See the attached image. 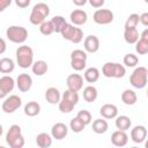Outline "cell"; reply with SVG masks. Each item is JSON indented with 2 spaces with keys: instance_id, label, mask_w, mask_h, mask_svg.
<instances>
[{
  "instance_id": "1",
  "label": "cell",
  "mask_w": 148,
  "mask_h": 148,
  "mask_svg": "<svg viewBox=\"0 0 148 148\" xmlns=\"http://www.w3.org/2000/svg\"><path fill=\"white\" fill-rule=\"evenodd\" d=\"M16 62L21 68H28L34 64V51L28 45H21L16 50Z\"/></svg>"
},
{
  "instance_id": "2",
  "label": "cell",
  "mask_w": 148,
  "mask_h": 148,
  "mask_svg": "<svg viewBox=\"0 0 148 148\" xmlns=\"http://www.w3.org/2000/svg\"><path fill=\"white\" fill-rule=\"evenodd\" d=\"M6 142L12 148H22L24 146V138L18 125H12L6 134Z\"/></svg>"
},
{
  "instance_id": "3",
  "label": "cell",
  "mask_w": 148,
  "mask_h": 148,
  "mask_svg": "<svg viewBox=\"0 0 148 148\" xmlns=\"http://www.w3.org/2000/svg\"><path fill=\"white\" fill-rule=\"evenodd\" d=\"M6 37L15 44H22L28 38V30L21 25H10L6 30Z\"/></svg>"
},
{
  "instance_id": "4",
  "label": "cell",
  "mask_w": 148,
  "mask_h": 148,
  "mask_svg": "<svg viewBox=\"0 0 148 148\" xmlns=\"http://www.w3.org/2000/svg\"><path fill=\"white\" fill-rule=\"evenodd\" d=\"M147 80H148V69L142 66L136 67L130 76V83L136 89L145 88L147 86Z\"/></svg>"
},
{
  "instance_id": "5",
  "label": "cell",
  "mask_w": 148,
  "mask_h": 148,
  "mask_svg": "<svg viewBox=\"0 0 148 148\" xmlns=\"http://www.w3.org/2000/svg\"><path fill=\"white\" fill-rule=\"evenodd\" d=\"M102 74L105 77H114V79H120L124 77L126 74V69L123 65L118 62H105L102 67Z\"/></svg>"
},
{
  "instance_id": "6",
  "label": "cell",
  "mask_w": 148,
  "mask_h": 148,
  "mask_svg": "<svg viewBox=\"0 0 148 148\" xmlns=\"http://www.w3.org/2000/svg\"><path fill=\"white\" fill-rule=\"evenodd\" d=\"M21 105H22L21 97L17 96V95H10V96H8L3 99L2 104H1V109L6 113H13L17 109H20Z\"/></svg>"
},
{
  "instance_id": "7",
  "label": "cell",
  "mask_w": 148,
  "mask_h": 148,
  "mask_svg": "<svg viewBox=\"0 0 148 148\" xmlns=\"http://www.w3.org/2000/svg\"><path fill=\"white\" fill-rule=\"evenodd\" d=\"M113 13L110 9H97L92 15L94 22L101 25L110 24L113 21Z\"/></svg>"
},
{
  "instance_id": "8",
  "label": "cell",
  "mask_w": 148,
  "mask_h": 148,
  "mask_svg": "<svg viewBox=\"0 0 148 148\" xmlns=\"http://www.w3.org/2000/svg\"><path fill=\"white\" fill-rule=\"evenodd\" d=\"M15 81L9 75H2L0 77V98H5L15 87Z\"/></svg>"
},
{
  "instance_id": "9",
  "label": "cell",
  "mask_w": 148,
  "mask_h": 148,
  "mask_svg": "<svg viewBox=\"0 0 148 148\" xmlns=\"http://www.w3.org/2000/svg\"><path fill=\"white\" fill-rule=\"evenodd\" d=\"M67 88L74 91H80L83 87V77L80 74H71L66 80Z\"/></svg>"
},
{
  "instance_id": "10",
  "label": "cell",
  "mask_w": 148,
  "mask_h": 148,
  "mask_svg": "<svg viewBox=\"0 0 148 148\" xmlns=\"http://www.w3.org/2000/svg\"><path fill=\"white\" fill-rule=\"evenodd\" d=\"M16 86H17L18 90L22 91V92H25V91L30 90V88L32 86L31 76L29 74H27V73L18 74V76L16 77Z\"/></svg>"
},
{
  "instance_id": "11",
  "label": "cell",
  "mask_w": 148,
  "mask_h": 148,
  "mask_svg": "<svg viewBox=\"0 0 148 148\" xmlns=\"http://www.w3.org/2000/svg\"><path fill=\"white\" fill-rule=\"evenodd\" d=\"M147 138V130L142 125H136L131 130V139L134 143H141Z\"/></svg>"
},
{
  "instance_id": "12",
  "label": "cell",
  "mask_w": 148,
  "mask_h": 148,
  "mask_svg": "<svg viewBox=\"0 0 148 148\" xmlns=\"http://www.w3.org/2000/svg\"><path fill=\"white\" fill-rule=\"evenodd\" d=\"M68 134V127L64 123H56L51 128V135L56 140H62Z\"/></svg>"
},
{
  "instance_id": "13",
  "label": "cell",
  "mask_w": 148,
  "mask_h": 148,
  "mask_svg": "<svg viewBox=\"0 0 148 148\" xmlns=\"http://www.w3.org/2000/svg\"><path fill=\"white\" fill-rule=\"evenodd\" d=\"M111 142L116 147H124L128 142V135L126 134V131L117 130L111 135Z\"/></svg>"
},
{
  "instance_id": "14",
  "label": "cell",
  "mask_w": 148,
  "mask_h": 148,
  "mask_svg": "<svg viewBox=\"0 0 148 148\" xmlns=\"http://www.w3.org/2000/svg\"><path fill=\"white\" fill-rule=\"evenodd\" d=\"M83 45H84V50L88 53H95L99 49V39L95 35H89L84 38Z\"/></svg>"
},
{
  "instance_id": "15",
  "label": "cell",
  "mask_w": 148,
  "mask_h": 148,
  "mask_svg": "<svg viewBox=\"0 0 148 148\" xmlns=\"http://www.w3.org/2000/svg\"><path fill=\"white\" fill-rule=\"evenodd\" d=\"M69 18H71V22L74 24V25H82L87 22L88 20V15L84 10L82 9H74L71 14H69Z\"/></svg>"
},
{
  "instance_id": "16",
  "label": "cell",
  "mask_w": 148,
  "mask_h": 148,
  "mask_svg": "<svg viewBox=\"0 0 148 148\" xmlns=\"http://www.w3.org/2000/svg\"><path fill=\"white\" fill-rule=\"evenodd\" d=\"M99 113L105 119H113L118 116V108L114 104H104L101 106Z\"/></svg>"
},
{
  "instance_id": "17",
  "label": "cell",
  "mask_w": 148,
  "mask_h": 148,
  "mask_svg": "<svg viewBox=\"0 0 148 148\" xmlns=\"http://www.w3.org/2000/svg\"><path fill=\"white\" fill-rule=\"evenodd\" d=\"M45 99L50 103V104H59L60 99H61V95L60 91L54 88V87H50L46 89L45 91Z\"/></svg>"
},
{
  "instance_id": "18",
  "label": "cell",
  "mask_w": 148,
  "mask_h": 148,
  "mask_svg": "<svg viewBox=\"0 0 148 148\" xmlns=\"http://www.w3.org/2000/svg\"><path fill=\"white\" fill-rule=\"evenodd\" d=\"M124 39L128 44H135L139 38V31L136 28H125L124 30Z\"/></svg>"
},
{
  "instance_id": "19",
  "label": "cell",
  "mask_w": 148,
  "mask_h": 148,
  "mask_svg": "<svg viewBox=\"0 0 148 148\" xmlns=\"http://www.w3.org/2000/svg\"><path fill=\"white\" fill-rule=\"evenodd\" d=\"M121 101L126 105H134L138 101V96L134 90L132 89H125L121 92Z\"/></svg>"
},
{
  "instance_id": "20",
  "label": "cell",
  "mask_w": 148,
  "mask_h": 148,
  "mask_svg": "<svg viewBox=\"0 0 148 148\" xmlns=\"http://www.w3.org/2000/svg\"><path fill=\"white\" fill-rule=\"evenodd\" d=\"M31 68H32V73L35 75L42 76V75H44L47 72L49 66H47V62L46 61H44V60H37V61H35L32 64Z\"/></svg>"
},
{
  "instance_id": "21",
  "label": "cell",
  "mask_w": 148,
  "mask_h": 148,
  "mask_svg": "<svg viewBox=\"0 0 148 148\" xmlns=\"http://www.w3.org/2000/svg\"><path fill=\"white\" fill-rule=\"evenodd\" d=\"M39 112H40V105L35 101H30L24 105V113L28 117H35Z\"/></svg>"
},
{
  "instance_id": "22",
  "label": "cell",
  "mask_w": 148,
  "mask_h": 148,
  "mask_svg": "<svg viewBox=\"0 0 148 148\" xmlns=\"http://www.w3.org/2000/svg\"><path fill=\"white\" fill-rule=\"evenodd\" d=\"M116 127L120 131H127L132 126V120L127 116H118L116 117Z\"/></svg>"
},
{
  "instance_id": "23",
  "label": "cell",
  "mask_w": 148,
  "mask_h": 148,
  "mask_svg": "<svg viewBox=\"0 0 148 148\" xmlns=\"http://www.w3.org/2000/svg\"><path fill=\"white\" fill-rule=\"evenodd\" d=\"M109 128V124L108 121L105 120V118H98V119H95L94 123H92V131L97 134H103L108 131Z\"/></svg>"
},
{
  "instance_id": "24",
  "label": "cell",
  "mask_w": 148,
  "mask_h": 148,
  "mask_svg": "<svg viewBox=\"0 0 148 148\" xmlns=\"http://www.w3.org/2000/svg\"><path fill=\"white\" fill-rule=\"evenodd\" d=\"M36 145L40 148H49L52 146V136L47 133H39L36 136Z\"/></svg>"
},
{
  "instance_id": "25",
  "label": "cell",
  "mask_w": 148,
  "mask_h": 148,
  "mask_svg": "<svg viewBox=\"0 0 148 148\" xmlns=\"http://www.w3.org/2000/svg\"><path fill=\"white\" fill-rule=\"evenodd\" d=\"M15 68V62L10 58H1L0 59V72L2 74L12 73Z\"/></svg>"
},
{
  "instance_id": "26",
  "label": "cell",
  "mask_w": 148,
  "mask_h": 148,
  "mask_svg": "<svg viewBox=\"0 0 148 148\" xmlns=\"http://www.w3.org/2000/svg\"><path fill=\"white\" fill-rule=\"evenodd\" d=\"M97 89L94 87V86H87L84 89H83V98L86 102L88 103H91V102H95L96 98H97Z\"/></svg>"
},
{
  "instance_id": "27",
  "label": "cell",
  "mask_w": 148,
  "mask_h": 148,
  "mask_svg": "<svg viewBox=\"0 0 148 148\" xmlns=\"http://www.w3.org/2000/svg\"><path fill=\"white\" fill-rule=\"evenodd\" d=\"M99 79V71L96 67H89L84 72V80L89 83H95Z\"/></svg>"
},
{
  "instance_id": "28",
  "label": "cell",
  "mask_w": 148,
  "mask_h": 148,
  "mask_svg": "<svg viewBox=\"0 0 148 148\" xmlns=\"http://www.w3.org/2000/svg\"><path fill=\"white\" fill-rule=\"evenodd\" d=\"M45 18H46L45 15H43L42 13H39L36 9H31V13H30V16H29V21H30L31 24H34V25H40L45 21Z\"/></svg>"
},
{
  "instance_id": "29",
  "label": "cell",
  "mask_w": 148,
  "mask_h": 148,
  "mask_svg": "<svg viewBox=\"0 0 148 148\" xmlns=\"http://www.w3.org/2000/svg\"><path fill=\"white\" fill-rule=\"evenodd\" d=\"M75 30H76V27L74 25V24H71V23H67L65 27H64V29L61 30V36H62V38L64 39H66V40H72V38H73V36H74V32H75Z\"/></svg>"
},
{
  "instance_id": "30",
  "label": "cell",
  "mask_w": 148,
  "mask_h": 148,
  "mask_svg": "<svg viewBox=\"0 0 148 148\" xmlns=\"http://www.w3.org/2000/svg\"><path fill=\"white\" fill-rule=\"evenodd\" d=\"M51 22H52V24H53L54 32H59V34L61 32V30L64 29V27L67 24L65 17H62V16H60V15L54 16V17L51 20Z\"/></svg>"
},
{
  "instance_id": "31",
  "label": "cell",
  "mask_w": 148,
  "mask_h": 148,
  "mask_svg": "<svg viewBox=\"0 0 148 148\" xmlns=\"http://www.w3.org/2000/svg\"><path fill=\"white\" fill-rule=\"evenodd\" d=\"M86 126H87V125H86L82 120H80L77 117L73 118V119L71 120V123H69V127H71V130H72L74 133H80V132H82Z\"/></svg>"
},
{
  "instance_id": "32",
  "label": "cell",
  "mask_w": 148,
  "mask_h": 148,
  "mask_svg": "<svg viewBox=\"0 0 148 148\" xmlns=\"http://www.w3.org/2000/svg\"><path fill=\"white\" fill-rule=\"evenodd\" d=\"M58 106H59V110H60L62 113H69V112H72V111H73V109H74L75 104L61 97V99H60V102H59Z\"/></svg>"
},
{
  "instance_id": "33",
  "label": "cell",
  "mask_w": 148,
  "mask_h": 148,
  "mask_svg": "<svg viewBox=\"0 0 148 148\" xmlns=\"http://www.w3.org/2000/svg\"><path fill=\"white\" fill-rule=\"evenodd\" d=\"M39 31L44 36H50L51 34H53L54 32V28H53V24H52L51 20L50 21H44L39 25Z\"/></svg>"
},
{
  "instance_id": "34",
  "label": "cell",
  "mask_w": 148,
  "mask_h": 148,
  "mask_svg": "<svg viewBox=\"0 0 148 148\" xmlns=\"http://www.w3.org/2000/svg\"><path fill=\"white\" fill-rule=\"evenodd\" d=\"M61 97L65 98V99H67V101H69V102H72V103H74L75 105L79 103V94H77V91L67 89V90L62 94Z\"/></svg>"
},
{
  "instance_id": "35",
  "label": "cell",
  "mask_w": 148,
  "mask_h": 148,
  "mask_svg": "<svg viewBox=\"0 0 148 148\" xmlns=\"http://www.w3.org/2000/svg\"><path fill=\"white\" fill-rule=\"evenodd\" d=\"M123 61H124V65H126L127 67H135L139 62V58L133 53H127L124 57Z\"/></svg>"
},
{
  "instance_id": "36",
  "label": "cell",
  "mask_w": 148,
  "mask_h": 148,
  "mask_svg": "<svg viewBox=\"0 0 148 148\" xmlns=\"http://www.w3.org/2000/svg\"><path fill=\"white\" fill-rule=\"evenodd\" d=\"M135 51L139 54H147L148 53V42L140 38L135 43Z\"/></svg>"
},
{
  "instance_id": "37",
  "label": "cell",
  "mask_w": 148,
  "mask_h": 148,
  "mask_svg": "<svg viewBox=\"0 0 148 148\" xmlns=\"http://www.w3.org/2000/svg\"><path fill=\"white\" fill-rule=\"evenodd\" d=\"M139 22H140V16L138 14L133 13L127 17V20L125 22V28H136Z\"/></svg>"
},
{
  "instance_id": "38",
  "label": "cell",
  "mask_w": 148,
  "mask_h": 148,
  "mask_svg": "<svg viewBox=\"0 0 148 148\" xmlns=\"http://www.w3.org/2000/svg\"><path fill=\"white\" fill-rule=\"evenodd\" d=\"M86 62L87 60L83 59H71V66L74 71H82L86 68Z\"/></svg>"
},
{
  "instance_id": "39",
  "label": "cell",
  "mask_w": 148,
  "mask_h": 148,
  "mask_svg": "<svg viewBox=\"0 0 148 148\" xmlns=\"http://www.w3.org/2000/svg\"><path fill=\"white\" fill-rule=\"evenodd\" d=\"M76 117H77L80 120H82L86 125H88V124L91 123V113H90L88 110H80V111L77 112Z\"/></svg>"
},
{
  "instance_id": "40",
  "label": "cell",
  "mask_w": 148,
  "mask_h": 148,
  "mask_svg": "<svg viewBox=\"0 0 148 148\" xmlns=\"http://www.w3.org/2000/svg\"><path fill=\"white\" fill-rule=\"evenodd\" d=\"M88 56H87V51L83 50H74L71 53V59H83L87 60Z\"/></svg>"
},
{
  "instance_id": "41",
  "label": "cell",
  "mask_w": 148,
  "mask_h": 148,
  "mask_svg": "<svg viewBox=\"0 0 148 148\" xmlns=\"http://www.w3.org/2000/svg\"><path fill=\"white\" fill-rule=\"evenodd\" d=\"M82 39H83V31L80 28H76V30L74 32V36H73L71 42L74 43V44H79L80 42H82Z\"/></svg>"
},
{
  "instance_id": "42",
  "label": "cell",
  "mask_w": 148,
  "mask_h": 148,
  "mask_svg": "<svg viewBox=\"0 0 148 148\" xmlns=\"http://www.w3.org/2000/svg\"><path fill=\"white\" fill-rule=\"evenodd\" d=\"M88 2L91 5V7H94V8H101L103 5H104V2H105V0H88Z\"/></svg>"
},
{
  "instance_id": "43",
  "label": "cell",
  "mask_w": 148,
  "mask_h": 148,
  "mask_svg": "<svg viewBox=\"0 0 148 148\" xmlns=\"http://www.w3.org/2000/svg\"><path fill=\"white\" fill-rule=\"evenodd\" d=\"M16 6L20 8H27L30 5V0H14Z\"/></svg>"
},
{
  "instance_id": "44",
  "label": "cell",
  "mask_w": 148,
  "mask_h": 148,
  "mask_svg": "<svg viewBox=\"0 0 148 148\" xmlns=\"http://www.w3.org/2000/svg\"><path fill=\"white\" fill-rule=\"evenodd\" d=\"M140 22H141V24H143L145 27H148V12L142 13V14L140 15Z\"/></svg>"
},
{
  "instance_id": "45",
  "label": "cell",
  "mask_w": 148,
  "mask_h": 148,
  "mask_svg": "<svg viewBox=\"0 0 148 148\" xmlns=\"http://www.w3.org/2000/svg\"><path fill=\"white\" fill-rule=\"evenodd\" d=\"M12 1H13V0H0V10H1V12H3L7 7H9V6H10Z\"/></svg>"
},
{
  "instance_id": "46",
  "label": "cell",
  "mask_w": 148,
  "mask_h": 148,
  "mask_svg": "<svg viewBox=\"0 0 148 148\" xmlns=\"http://www.w3.org/2000/svg\"><path fill=\"white\" fill-rule=\"evenodd\" d=\"M88 2V0H73V3L77 7H81V6H84L86 3Z\"/></svg>"
},
{
  "instance_id": "47",
  "label": "cell",
  "mask_w": 148,
  "mask_h": 148,
  "mask_svg": "<svg viewBox=\"0 0 148 148\" xmlns=\"http://www.w3.org/2000/svg\"><path fill=\"white\" fill-rule=\"evenodd\" d=\"M140 38H141V39H145V40H147V42H148V28H147V29H145V30L141 32Z\"/></svg>"
},
{
  "instance_id": "48",
  "label": "cell",
  "mask_w": 148,
  "mask_h": 148,
  "mask_svg": "<svg viewBox=\"0 0 148 148\" xmlns=\"http://www.w3.org/2000/svg\"><path fill=\"white\" fill-rule=\"evenodd\" d=\"M0 42H1V49H0V54H2V53L5 52V50H6V42H5V39H3V38H1V39H0Z\"/></svg>"
},
{
  "instance_id": "49",
  "label": "cell",
  "mask_w": 148,
  "mask_h": 148,
  "mask_svg": "<svg viewBox=\"0 0 148 148\" xmlns=\"http://www.w3.org/2000/svg\"><path fill=\"white\" fill-rule=\"evenodd\" d=\"M145 146H146V148H148V139H147V141L145 142Z\"/></svg>"
},
{
  "instance_id": "50",
  "label": "cell",
  "mask_w": 148,
  "mask_h": 148,
  "mask_svg": "<svg viewBox=\"0 0 148 148\" xmlns=\"http://www.w3.org/2000/svg\"><path fill=\"white\" fill-rule=\"evenodd\" d=\"M145 1H146V2H147V3H148V0H145Z\"/></svg>"
},
{
  "instance_id": "51",
  "label": "cell",
  "mask_w": 148,
  "mask_h": 148,
  "mask_svg": "<svg viewBox=\"0 0 148 148\" xmlns=\"http://www.w3.org/2000/svg\"><path fill=\"white\" fill-rule=\"evenodd\" d=\"M147 97H148V90H147Z\"/></svg>"
}]
</instances>
